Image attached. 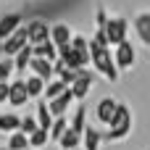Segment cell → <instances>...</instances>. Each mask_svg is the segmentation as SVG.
<instances>
[{"label": "cell", "instance_id": "cell-20", "mask_svg": "<svg viewBox=\"0 0 150 150\" xmlns=\"http://www.w3.org/2000/svg\"><path fill=\"white\" fill-rule=\"evenodd\" d=\"M84 127H87V108L79 103V105H76V111H74V116H71V121H69V129H71V132H76V134H82V132H84Z\"/></svg>", "mask_w": 150, "mask_h": 150}, {"label": "cell", "instance_id": "cell-12", "mask_svg": "<svg viewBox=\"0 0 150 150\" xmlns=\"http://www.w3.org/2000/svg\"><path fill=\"white\" fill-rule=\"evenodd\" d=\"M24 24H21V13H5V16H0V42H5L16 29H21Z\"/></svg>", "mask_w": 150, "mask_h": 150}, {"label": "cell", "instance_id": "cell-25", "mask_svg": "<svg viewBox=\"0 0 150 150\" xmlns=\"http://www.w3.org/2000/svg\"><path fill=\"white\" fill-rule=\"evenodd\" d=\"M66 127H69V121H66V119H55V121H53V127L47 129V140H50V142H58V137L66 132Z\"/></svg>", "mask_w": 150, "mask_h": 150}, {"label": "cell", "instance_id": "cell-2", "mask_svg": "<svg viewBox=\"0 0 150 150\" xmlns=\"http://www.w3.org/2000/svg\"><path fill=\"white\" fill-rule=\"evenodd\" d=\"M87 55H90L92 69H95L103 79H108V82H119V71H116V66H113L111 47H103V45L90 42V45H87Z\"/></svg>", "mask_w": 150, "mask_h": 150}, {"label": "cell", "instance_id": "cell-28", "mask_svg": "<svg viewBox=\"0 0 150 150\" xmlns=\"http://www.w3.org/2000/svg\"><path fill=\"white\" fill-rule=\"evenodd\" d=\"M87 45H90V40H87L84 34H71V42H69V47L79 50V53H87Z\"/></svg>", "mask_w": 150, "mask_h": 150}, {"label": "cell", "instance_id": "cell-23", "mask_svg": "<svg viewBox=\"0 0 150 150\" xmlns=\"http://www.w3.org/2000/svg\"><path fill=\"white\" fill-rule=\"evenodd\" d=\"M69 87L63 84V82H58V79H50L47 84H45V92H42V98H45V103H50V100H55L61 92H66Z\"/></svg>", "mask_w": 150, "mask_h": 150}, {"label": "cell", "instance_id": "cell-7", "mask_svg": "<svg viewBox=\"0 0 150 150\" xmlns=\"http://www.w3.org/2000/svg\"><path fill=\"white\" fill-rule=\"evenodd\" d=\"M92 84H95V76H92V71H90V69H82V71H79V76L74 79V84H71L69 90H71L74 100H84V98H90V92H92Z\"/></svg>", "mask_w": 150, "mask_h": 150}, {"label": "cell", "instance_id": "cell-1", "mask_svg": "<svg viewBox=\"0 0 150 150\" xmlns=\"http://www.w3.org/2000/svg\"><path fill=\"white\" fill-rule=\"evenodd\" d=\"M132 129H134V116H132V111H129V105H119V111H116V116L111 119V124L105 127V132H103V140H111V142H124L129 134H132Z\"/></svg>", "mask_w": 150, "mask_h": 150}, {"label": "cell", "instance_id": "cell-13", "mask_svg": "<svg viewBox=\"0 0 150 150\" xmlns=\"http://www.w3.org/2000/svg\"><path fill=\"white\" fill-rule=\"evenodd\" d=\"M71 26L69 24H63V21H58V24H53L50 26V42L55 45V47H66L69 42H71Z\"/></svg>", "mask_w": 150, "mask_h": 150}, {"label": "cell", "instance_id": "cell-27", "mask_svg": "<svg viewBox=\"0 0 150 150\" xmlns=\"http://www.w3.org/2000/svg\"><path fill=\"white\" fill-rule=\"evenodd\" d=\"M18 132H21L24 137H29L32 132H37V121H34V116H24L21 124H18Z\"/></svg>", "mask_w": 150, "mask_h": 150}, {"label": "cell", "instance_id": "cell-8", "mask_svg": "<svg viewBox=\"0 0 150 150\" xmlns=\"http://www.w3.org/2000/svg\"><path fill=\"white\" fill-rule=\"evenodd\" d=\"M119 105H121V100H119V98H113V95H111V98H100V100H98V105H95V119H98L100 124H105V127H108V124H111V119L116 116Z\"/></svg>", "mask_w": 150, "mask_h": 150}, {"label": "cell", "instance_id": "cell-24", "mask_svg": "<svg viewBox=\"0 0 150 150\" xmlns=\"http://www.w3.org/2000/svg\"><path fill=\"white\" fill-rule=\"evenodd\" d=\"M50 140H47V132H42V129H37V132H32L29 137H26V145H29V150H40L45 148Z\"/></svg>", "mask_w": 150, "mask_h": 150}, {"label": "cell", "instance_id": "cell-19", "mask_svg": "<svg viewBox=\"0 0 150 150\" xmlns=\"http://www.w3.org/2000/svg\"><path fill=\"white\" fill-rule=\"evenodd\" d=\"M24 90H26L29 100H40L42 92H45V82L37 79V76H26V79H24Z\"/></svg>", "mask_w": 150, "mask_h": 150}, {"label": "cell", "instance_id": "cell-22", "mask_svg": "<svg viewBox=\"0 0 150 150\" xmlns=\"http://www.w3.org/2000/svg\"><path fill=\"white\" fill-rule=\"evenodd\" d=\"M29 61H32V47L26 45V47H21V50L13 55V63H11V66H13L18 74H24V71H26V66H29Z\"/></svg>", "mask_w": 150, "mask_h": 150}, {"label": "cell", "instance_id": "cell-17", "mask_svg": "<svg viewBox=\"0 0 150 150\" xmlns=\"http://www.w3.org/2000/svg\"><path fill=\"white\" fill-rule=\"evenodd\" d=\"M32 55H34V58H42V61H50V63H53V61L58 58V47H55V45L47 40V42H40V45H34V47H32Z\"/></svg>", "mask_w": 150, "mask_h": 150}, {"label": "cell", "instance_id": "cell-18", "mask_svg": "<svg viewBox=\"0 0 150 150\" xmlns=\"http://www.w3.org/2000/svg\"><path fill=\"white\" fill-rule=\"evenodd\" d=\"M34 121H37V129H42V132H47L50 127H53V116H50V111H47V103L45 100H40L37 103V113H34Z\"/></svg>", "mask_w": 150, "mask_h": 150}, {"label": "cell", "instance_id": "cell-16", "mask_svg": "<svg viewBox=\"0 0 150 150\" xmlns=\"http://www.w3.org/2000/svg\"><path fill=\"white\" fill-rule=\"evenodd\" d=\"M61 150H79L82 148V134H76V132H71L69 127H66V132L58 137V142H55Z\"/></svg>", "mask_w": 150, "mask_h": 150}, {"label": "cell", "instance_id": "cell-15", "mask_svg": "<svg viewBox=\"0 0 150 150\" xmlns=\"http://www.w3.org/2000/svg\"><path fill=\"white\" fill-rule=\"evenodd\" d=\"M100 142H103V132L87 124L82 132V150H100Z\"/></svg>", "mask_w": 150, "mask_h": 150}, {"label": "cell", "instance_id": "cell-21", "mask_svg": "<svg viewBox=\"0 0 150 150\" xmlns=\"http://www.w3.org/2000/svg\"><path fill=\"white\" fill-rule=\"evenodd\" d=\"M18 124H21L18 113H0V132L13 134V132H18Z\"/></svg>", "mask_w": 150, "mask_h": 150}, {"label": "cell", "instance_id": "cell-6", "mask_svg": "<svg viewBox=\"0 0 150 150\" xmlns=\"http://www.w3.org/2000/svg\"><path fill=\"white\" fill-rule=\"evenodd\" d=\"M24 32H26V42H29V47H34V45L50 40V26H47V21H42V18H32V21L24 26Z\"/></svg>", "mask_w": 150, "mask_h": 150}, {"label": "cell", "instance_id": "cell-5", "mask_svg": "<svg viewBox=\"0 0 150 150\" xmlns=\"http://www.w3.org/2000/svg\"><path fill=\"white\" fill-rule=\"evenodd\" d=\"M132 26H134V34H137L140 45L150 50V8H140L132 16Z\"/></svg>", "mask_w": 150, "mask_h": 150}, {"label": "cell", "instance_id": "cell-9", "mask_svg": "<svg viewBox=\"0 0 150 150\" xmlns=\"http://www.w3.org/2000/svg\"><path fill=\"white\" fill-rule=\"evenodd\" d=\"M26 45H29V42H26V32H24V26H21V29H16L5 42H0V53H3L5 58H13V55H16L21 47H26Z\"/></svg>", "mask_w": 150, "mask_h": 150}, {"label": "cell", "instance_id": "cell-10", "mask_svg": "<svg viewBox=\"0 0 150 150\" xmlns=\"http://www.w3.org/2000/svg\"><path fill=\"white\" fill-rule=\"evenodd\" d=\"M74 103H76V100H74L71 90H66V92H61L55 100H50V103H47V111H50V116H53V119H66V113H69V108H71Z\"/></svg>", "mask_w": 150, "mask_h": 150}, {"label": "cell", "instance_id": "cell-29", "mask_svg": "<svg viewBox=\"0 0 150 150\" xmlns=\"http://www.w3.org/2000/svg\"><path fill=\"white\" fill-rule=\"evenodd\" d=\"M11 71H13L11 61H0V82H11Z\"/></svg>", "mask_w": 150, "mask_h": 150}, {"label": "cell", "instance_id": "cell-14", "mask_svg": "<svg viewBox=\"0 0 150 150\" xmlns=\"http://www.w3.org/2000/svg\"><path fill=\"white\" fill-rule=\"evenodd\" d=\"M29 71H32V76L42 79L45 84L53 79V63H50V61H42V58H34V55H32V61H29Z\"/></svg>", "mask_w": 150, "mask_h": 150}, {"label": "cell", "instance_id": "cell-4", "mask_svg": "<svg viewBox=\"0 0 150 150\" xmlns=\"http://www.w3.org/2000/svg\"><path fill=\"white\" fill-rule=\"evenodd\" d=\"M103 34H105V42H108V47L113 45H121L124 40H129V18H124V16H108V21H105V29H103Z\"/></svg>", "mask_w": 150, "mask_h": 150}, {"label": "cell", "instance_id": "cell-11", "mask_svg": "<svg viewBox=\"0 0 150 150\" xmlns=\"http://www.w3.org/2000/svg\"><path fill=\"white\" fill-rule=\"evenodd\" d=\"M5 103H11L13 108H21V105L29 103V95H26V90H24V79L8 82V100H5Z\"/></svg>", "mask_w": 150, "mask_h": 150}, {"label": "cell", "instance_id": "cell-31", "mask_svg": "<svg viewBox=\"0 0 150 150\" xmlns=\"http://www.w3.org/2000/svg\"><path fill=\"white\" fill-rule=\"evenodd\" d=\"M0 150H5V145H3V148H0Z\"/></svg>", "mask_w": 150, "mask_h": 150}, {"label": "cell", "instance_id": "cell-32", "mask_svg": "<svg viewBox=\"0 0 150 150\" xmlns=\"http://www.w3.org/2000/svg\"><path fill=\"white\" fill-rule=\"evenodd\" d=\"M79 150H82V148H79Z\"/></svg>", "mask_w": 150, "mask_h": 150}, {"label": "cell", "instance_id": "cell-3", "mask_svg": "<svg viewBox=\"0 0 150 150\" xmlns=\"http://www.w3.org/2000/svg\"><path fill=\"white\" fill-rule=\"evenodd\" d=\"M111 55H113V66H116L119 76L127 74V71H132L137 66V47L132 45V40H124L121 45H116Z\"/></svg>", "mask_w": 150, "mask_h": 150}, {"label": "cell", "instance_id": "cell-30", "mask_svg": "<svg viewBox=\"0 0 150 150\" xmlns=\"http://www.w3.org/2000/svg\"><path fill=\"white\" fill-rule=\"evenodd\" d=\"M8 100V82H0V105Z\"/></svg>", "mask_w": 150, "mask_h": 150}, {"label": "cell", "instance_id": "cell-26", "mask_svg": "<svg viewBox=\"0 0 150 150\" xmlns=\"http://www.w3.org/2000/svg\"><path fill=\"white\" fill-rule=\"evenodd\" d=\"M5 150H29V145H26V137H24L21 132L8 134V145H5Z\"/></svg>", "mask_w": 150, "mask_h": 150}]
</instances>
